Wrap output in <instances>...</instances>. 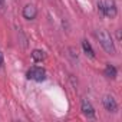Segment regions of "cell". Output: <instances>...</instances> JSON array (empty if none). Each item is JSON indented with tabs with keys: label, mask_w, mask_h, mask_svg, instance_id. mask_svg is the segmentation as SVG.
<instances>
[{
	"label": "cell",
	"mask_w": 122,
	"mask_h": 122,
	"mask_svg": "<svg viewBox=\"0 0 122 122\" xmlns=\"http://www.w3.org/2000/svg\"><path fill=\"white\" fill-rule=\"evenodd\" d=\"M3 65V55H2V52H0V66Z\"/></svg>",
	"instance_id": "obj_11"
},
{
	"label": "cell",
	"mask_w": 122,
	"mask_h": 122,
	"mask_svg": "<svg viewBox=\"0 0 122 122\" xmlns=\"http://www.w3.org/2000/svg\"><path fill=\"white\" fill-rule=\"evenodd\" d=\"M32 57H33V60H36V62H42V60L45 59V52L39 50V49H35L32 52Z\"/></svg>",
	"instance_id": "obj_9"
},
{
	"label": "cell",
	"mask_w": 122,
	"mask_h": 122,
	"mask_svg": "<svg viewBox=\"0 0 122 122\" xmlns=\"http://www.w3.org/2000/svg\"><path fill=\"white\" fill-rule=\"evenodd\" d=\"M27 78L33 79V81H37V82H42V81L46 79V72L42 68H32L27 72Z\"/></svg>",
	"instance_id": "obj_3"
},
{
	"label": "cell",
	"mask_w": 122,
	"mask_h": 122,
	"mask_svg": "<svg viewBox=\"0 0 122 122\" xmlns=\"http://www.w3.org/2000/svg\"><path fill=\"white\" fill-rule=\"evenodd\" d=\"M82 46H83L85 53H86L89 57H95V52H93V49H92V46L89 45V42H88V40H82Z\"/></svg>",
	"instance_id": "obj_8"
},
{
	"label": "cell",
	"mask_w": 122,
	"mask_h": 122,
	"mask_svg": "<svg viewBox=\"0 0 122 122\" xmlns=\"http://www.w3.org/2000/svg\"><path fill=\"white\" fill-rule=\"evenodd\" d=\"M96 37L101 43V46L103 47V50L109 55H115V46H113V42H112V37L111 35L106 32V30H98L96 32Z\"/></svg>",
	"instance_id": "obj_1"
},
{
	"label": "cell",
	"mask_w": 122,
	"mask_h": 122,
	"mask_svg": "<svg viewBox=\"0 0 122 122\" xmlns=\"http://www.w3.org/2000/svg\"><path fill=\"white\" fill-rule=\"evenodd\" d=\"M103 106H105V109L108 112H116V109H118L116 101L112 96H105L103 98Z\"/></svg>",
	"instance_id": "obj_6"
},
{
	"label": "cell",
	"mask_w": 122,
	"mask_h": 122,
	"mask_svg": "<svg viewBox=\"0 0 122 122\" xmlns=\"http://www.w3.org/2000/svg\"><path fill=\"white\" fill-rule=\"evenodd\" d=\"M98 10H99V13L103 16V2H99V3H98Z\"/></svg>",
	"instance_id": "obj_10"
},
{
	"label": "cell",
	"mask_w": 122,
	"mask_h": 122,
	"mask_svg": "<svg viewBox=\"0 0 122 122\" xmlns=\"http://www.w3.org/2000/svg\"><path fill=\"white\" fill-rule=\"evenodd\" d=\"M116 37H118V39H121V30H118V32H116Z\"/></svg>",
	"instance_id": "obj_12"
},
{
	"label": "cell",
	"mask_w": 122,
	"mask_h": 122,
	"mask_svg": "<svg viewBox=\"0 0 122 122\" xmlns=\"http://www.w3.org/2000/svg\"><path fill=\"white\" fill-rule=\"evenodd\" d=\"M36 15H37V10H36V7H35L33 5H26V6L23 7V17H25V19L33 20V19L36 17Z\"/></svg>",
	"instance_id": "obj_4"
},
{
	"label": "cell",
	"mask_w": 122,
	"mask_h": 122,
	"mask_svg": "<svg viewBox=\"0 0 122 122\" xmlns=\"http://www.w3.org/2000/svg\"><path fill=\"white\" fill-rule=\"evenodd\" d=\"M0 7H3V0H0Z\"/></svg>",
	"instance_id": "obj_13"
},
{
	"label": "cell",
	"mask_w": 122,
	"mask_h": 122,
	"mask_svg": "<svg viewBox=\"0 0 122 122\" xmlns=\"http://www.w3.org/2000/svg\"><path fill=\"white\" fill-rule=\"evenodd\" d=\"M81 109H82V112H83L88 118H93V116H95V109H93L92 103H91L88 99H83V101H82V106H81Z\"/></svg>",
	"instance_id": "obj_5"
},
{
	"label": "cell",
	"mask_w": 122,
	"mask_h": 122,
	"mask_svg": "<svg viewBox=\"0 0 122 122\" xmlns=\"http://www.w3.org/2000/svg\"><path fill=\"white\" fill-rule=\"evenodd\" d=\"M105 76L106 78H111V79H115L116 78V68L115 66H112V65H106V68H105Z\"/></svg>",
	"instance_id": "obj_7"
},
{
	"label": "cell",
	"mask_w": 122,
	"mask_h": 122,
	"mask_svg": "<svg viewBox=\"0 0 122 122\" xmlns=\"http://www.w3.org/2000/svg\"><path fill=\"white\" fill-rule=\"evenodd\" d=\"M118 13L116 5H115V0H105L103 2V16L113 19Z\"/></svg>",
	"instance_id": "obj_2"
}]
</instances>
